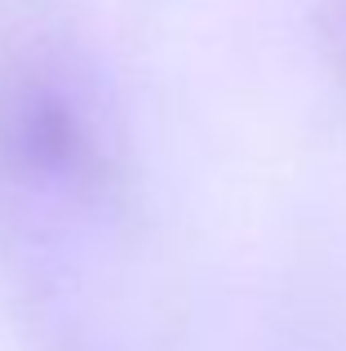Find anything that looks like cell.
Here are the masks:
<instances>
[{
    "mask_svg": "<svg viewBox=\"0 0 346 351\" xmlns=\"http://www.w3.org/2000/svg\"><path fill=\"white\" fill-rule=\"evenodd\" d=\"M5 147L14 160L44 178H76L94 160L85 116L53 85H23L5 103Z\"/></svg>",
    "mask_w": 346,
    "mask_h": 351,
    "instance_id": "obj_1",
    "label": "cell"
}]
</instances>
